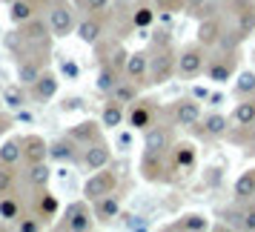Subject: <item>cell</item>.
<instances>
[{
	"instance_id": "obj_1",
	"label": "cell",
	"mask_w": 255,
	"mask_h": 232,
	"mask_svg": "<svg viewBox=\"0 0 255 232\" xmlns=\"http://www.w3.org/2000/svg\"><path fill=\"white\" fill-rule=\"evenodd\" d=\"M232 3V29L224 35L221 46L224 49H238L250 35H255V0H230Z\"/></svg>"
},
{
	"instance_id": "obj_2",
	"label": "cell",
	"mask_w": 255,
	"mask_h": 232,
	"mask_svg": "<svg viewBox=\"0 0 255 232\" xmlns=\"http://www.w3.org/2000/svg\"><path fill=\"white\" fill-rule=\"evenodd\" d=\"M178 75V52L172 46H152L149 52V78L146 86H161Z\"/></svg>"
},
{
	"instance_id": "obj_3",
	"label": "cell",
	"mask_w": 255,
	"mask_h": 232,
	"mask_svg": "<svg viewBox=\"0 0 255 232\" xmlns=\"http://www.w3.org/2000/svg\"><path fill=\"white\" fill-rule=\"evenodd\" d=\"M17 37H20V46L32 49V52H49L55 32H52V23L37 14V17H32L29 23L17 26Z\"/></svg>"
},
{
	"instance_id": "obj_4",
	"label": "cell",
	"mask_w": 255,
	"mask_h": 232,
	"mask_svg": "<svg viewBox=\"0 0 255 232\" xmlns=\"http://www.w3.org/2000/svg\"><path fill=\"white\" fill-rule=\"evenodd\" d=\"M49 23H52V32L55 37H66L78 29V20H75V6L69 0H49Z\"/></svg>"
},
{
	"instance_id": "obj_5",
	"label": "cell",
	"mask_w": 255,
	"mask_h": 232,
	"mask_svg": "<svg viewBox=\"0 0 255 232\" xmlns=\"http://www.w3.org/2000/svg\"><path fill=\"white\" fill-rule=\"evenodd\" d=\"M207 46L204 43H192V46H184L181 52H178V75L181 78H198L201 72L207 69Z\"/></svg>"
},
{
	"instance_id": "obj_6",
	"label": "cell",
	"mask_w": 255,
	"mask_h": 232,
	"mask_svg": "<svg viewBox=\"0 0 255 232\" xmlns=\"http://www.w3.org/2000/svg\"><path fill=\"white\" fill-rule=\"evenodd\" d=\"M115 186H118V172L109 169V166H104V169H98V172H92L86 178V184H83V198H86V201H98V198L115 192Z\"/></svg>"
},
{
	"instance_id": "obj_7",
	"label": "cell",
	"mask_w": 255,
	"mask_h": 232,
	"mask_svg": "<svg viewBox=\"0 0 255 232\" xmlns=\"http://www.w3.org/2000/svg\"><path fill=\"white\" fill-rule=\"evenodd\" d=\"M169 158V152H146L143 149V158H140V172L146 181L152 184H158V181H169V175L166 172H175L172 161H166Z\"/></svg>"
},
{
	"instance_id": "obj_8",
	"label": "cell",
	"mask_w": 255,
	"mask_h": 232,
	"mask_svg": "<svg viewBox=\"0 0 255 232\" xmlns=\"http://www.w3.org/2000/svg\"><path fill=\"white\" fill-rule=\"evenodd\" d=\"M95 212L89 215L86 209V201H78V204H69L66 212H63V221H60V230H69V232H89L95 227Z\"/></svg>"
},
{
	"instance_id": "obj_9",
	"label": "cell",
	"mask_w": 255,
	"mask_h": 232,
	"mask_svg": "<svg viewBox=\"0 0 255 232\" xmlns=\"http://www.w3.org/2000/svg\"><path fill=\"white\" fill-rule=\"evenodd\" d=\"M46 52H32V55H17V83L32 86V83L46 72Z\"/></svg>"
},
{
	"instance_id": "obj_10",
	"label": "cell",
	"mask_w": 255,
	"mask_h": 232,
	"mask_svg": "<svg viewBox=\"0 0 255 232\" xmlns=\"http://www.w3.org/2000/svg\"><path fill=\"white\" fill-rule=\"evenodd\" d=\"M235 66H238V55H235V49H227V55H218V58H212L207 63V78L212 83L224 86L227 81H232Z\"/></svg>"
},
{
	"instance_id": "obj_11",
	"label": "cell",
	"mask_w": 255,
	"mask_h": 232,
	"mask_svg": "<svg viewBox=\"0 0 255 232\" xmlns=\"http://www.w3.org/2000/svg\"><path fill=\"white\" fill-rule=\"evenodd\" d=\"M224 35H227V29H224V17H221V14H209V17H201L198 32H195V40L198 43H204L207 49H212V46H221Z\"/></svg>"
},
{
	"instance_id": "obj_12",
	"label": "cell",
	"mask_w": 255,
	"mask_h": 232,
	"mask_svg": "<svg viewBox=\"0 0 255 232\" xmlns=\"http://www.w3.org/2000/svg\"><path fill=\"white\" fill-rule=\"evenodd\" d=\"M172 117H175V126H186V129L198 126L201 117H204L198 98H181V101L172 106Z\"/></svg>"
},
{
	"instance_id": "obj_13",
	"label": "cell",
	"mask_w": 255,
	"mask_h": 232,
	"mask_svg": "<svg viewBox=\"0 0 255 232\" xmlns=\"http://www.w3.org/2000/svg\"><path fill=\"white\" fill-rule=\"evenodd\" d=\"M109 161H112V146H109L104 138L95 140V143H89V146H83L81 163L86 166V169H89V172H98V169L109 166Z\"/></svg>"
},
{
	"instance_id": "obj_14",
	"label": "cell",
	"mask_w": 255,
	"mask_h": 232,
	"mask_svg": "<svg viewBox=\"0 0 255 232\" xmlns=\"http://www.w3.org/2000/svg\"><path fill=\"white\" fill-rule=\"evenodd\" d=\"M124 78L135 81L138 86H146V78H149V52H129L127 69H124Z\"/></svg>"
},
{
	"instance_id": "obj_15",
	"label": "cell",
	"mask_w": 255,
	"mask_h": 232,
	"mask_svg": "<svg viewBox=\"0 0 255 232\" xmlns=\"http://www.w3.org/2000/svg\"><path fill=\"white\" fill-rule=\"evenodd\" d=\"M175 146L169 126H149L143 132V149L146 152H169Z\"/></svg>"
},
{
	"instance_id": "obj_16",
	"label": "cell",
	"mask_w": 255,
	"mask_h": 232,
	"mask_svg": "<svg viewBox=\"0 0 255 232\" xmlns=\"http://www.w3.org/2000/svg\"><path fill=\"white\" fill-rule=\"evenodd\" d=\"M129 126L132 129H138V132H146L149 126H155V109H152V101H135L132 104V109H129Z\"/></svg>"
},
{
	"instance_id": "obj_17",
	"label": "cell",
	"mask_w": 255,
	"mask_h": 232,
	"mask_svg": "<svg viewBox=\"0 0 255 232\" xmlns=\"http://www.w3.org/2000/svg\"><path fill=\"white\" fill-rule=\"evenodd\" d=\"M58 86H60L58 75H55V72H43V75L29 86V95L35 98L37 104H46V101H52V98L58 95Z\"/></svg>"
},
{
	"instance_id": "obj_18",
	"label": "cell",
	"mask_w": 255,
	"mask_h": 232,
	"mask_svg": "<svg viewBox=\"0 0 255 232\" xmlns=\"http://www.w3.org/2000/svg\"><path fill=\"white\" fill-rule=\"evenodd\" d=\"M92 204H95L92 212H95V218H98V224H112L115 218H121V198H118L115 192L98 198Z\"/></svg>"
},
{
	"instance_id": "obj_19",
	"label": "cell",
	"mask_w": 255,
	"mask_h": 232,
	"mask_svg": "<svg viewBox=\"0 0 255 232\" xmlns=\"http://www.w3.org/2000/svg\"><path fill=\"white\" fill-rule=\"evenodd\" d=\"M78 146L81 143H75L69 135L66 138H58L55 143H49V158L52 161H60V163H75L83 158V155H78Z\"/></svg>"
},
{
	"instance_id": "obj_20",
	"label": "cell",
	"mask_w": 255,
	"mask_h": 232,
	"mask_svg": "<svg viewBox=\"0 0 255 232\" xmlns=\"http://www.w3.org/2000/svg\"><path fill=\"white\" fill-rule=\"evenodd\" d=\"M37 12H40V0H12L9 3V20L14 26L29 23L32 17H37Z\"/></svg>"
},
{
	"instance_id": "obj_21",
	"label": "cell",
	"mask_w": 255,
	"mask_h": 232,
	"mask_svg": "<svg viewBox=\"0 0 255 232\" xmlns=\"http://www.w3.org/2000/svg\"><path fill=\"white\" fill-rule=\"evenodd\" d=\"M101 126H104V123H98V120H81V123H75V126L69 129V138L75 140V143H81V146H89V143L104 138V135H101Z\"/></svg>"
},
{
	"instance_id": "obj_22",
	"label": "cell",
	"mask_w": 255,
	"mask_h": 232,
	"mask_svg": "<svg viewBox=\"0 0 255 232\" xmlns=\"http://www.w3.org/2000/svg\"><path fill=\"white\" fill-rule=\"evenodd\" d=\"M195 158H198V152H195V146H192L189 140L175 143L172 149H169V161H172L175 172H181V169H192V166H195Z\"/></svg>"
},
{
	"instance_id": "obj_23",
	"label": "cell",
	"mask_w": 255,
	"mask_h": 232,
	"mask_svg": "<svg viewBox=\"0 0 255 232\" xmlns=\"http://www.w3.org/2000/svg\"><path fill=\"white\" fill-rule=\"evenodd\" d=\"M230 120L232 117H227V115H221V112H209V115H204L201 117V132L204 135H209V138H224L227 132H230Z\"/></svg>"
},
{
	"instance_id": "obj_24",
	"label": "cell",
	"mask_w": 255,
	"mask_h": 232,
	"mask_svg": "<svg viewBox=\"0 0 255 232\" xmlns=\"http://www.w3.org/2000/svg\"><path fill=\"white\" fill-rule=\"evenodd\" d=\"M49 158V143L40 135H26L23 138V161L26 163H40Z\"/></svg>"
},
{
	"instance_id": "obj_25",
	"label": "cell",
	"mask_w": 255,
	"mask_h": 232,
	"mask_svg": "<svg viewBox=\"0 0 255 232\" xmlns=\"http://www.w3.org/2000/svg\"><path fill=\"white\" fill-rule=\"evenodd\" d=\"M75 35L81 37L83 43H98L101 35H104V23H101V14H89V17H83L78 29H75Z\"/></svg>"
},
{
	"instance_id": "obj_26",
	"label": "cell",
	"mask_w": 255,
	"mask_h": 232,
	"mask_svg": "<svg viewBox=\"0 0 255 232\" xmlns=\"http://www.w3.org/2000/svg\"><path fill=\"white\" fill-rule=\"evenodd\" d=\"M138 95H140L138 83L129 81V78H124V81H118V86L109 92V98H112V101H118V104H124V106H132L135 101H138Z\"/></svg>"
},
{
	"instance_id": "obj_27",
	"label": "cell",
	"mask_w": 255,
	"mask_h": 232,
	"mask_svg": "<svg viewBox=\"0 0 255 232\" xmlns=\"http://www.w3.org/2000/svg\"><path fill=\"white\" fill-rule=\"evenodd\" d=\"M26 181H29V186L32 189H46L49 181H52V169L46 166V161H40V163H29V169H26Z\"/></svg>"
},
{
	"instance_id": "obj_28",
	"label": "cell",
	"mask_w": 255,
	"mask_h": 232,
	"mask_svg": "<svg viewBox=\"0 0 255 232\" xmlns=\"http://www.w3.org/2000/svg\"><path fill=\"white\" fill-rule=\"evenodd\" d=\"M58 209H60V204H58V198L52 195L49 189H40V195L35 198V218H55L58 215Z\"/></svg>"
},
{
	"instance_id": "obj_29",
	"label": "cell",
	"mask_w": 255,
	"mask_h": 232,
	"mask_svg": "<svg viewBox=\"0 0 255 232\" xmlns=\"http://www.w3.org/2000/svg\"><path fill=\"white\" fill-rule=\"evenodd\" d=\"M255 120V98H241V104H235L232 109V123L235 126H253Z\"/></svg>"
},
{
	"instance_id": "obj_30",
	"label": "cell",
	"mask_w": 255,
	"mask_h": 232,
	"mask_svg": "<svg viewBox=\"0 0 255 232\" xmlns=\"http://www.w3.org/2000/svg\"><path fill=\"white\" fill-rule=\"evenodd\" d=\"M232 195H235V201H250V198H255V169H247V172L238 175V181H235V186H232Z\"/></svg>"
},
{
	"instance_id": "obj_31",
	"label": "cell",
	"mask_w": 255,
	"mask_h": 232,
	"mask_svg": "<svg viewBox=\"0 0 255 232\" xmlns=\"http://www.w3.org/2000/svg\"><path fill=\"white\" fill-rule=\"evenodd\" d=\"M23 158V138H6L0 143V163H20Z\"/></svg>"
},
{
	"instance_id": "obj_32",
	"label": "cell",
	"mask_w": 255,
	"mask_h": 232,
	"mask_svg": "<svg viewBox=\"0 0 255 232\" xmlns=\"http://www.w3.org/2000/svg\"><path fill=\"white\" fill-rule=\"evenodd\" d=\"M169 230H189V232H204L209 230V218H204L201 212H186L181 215V221H175Z\"/></svg>"
},
{
	"instance_id": "obj_33",
	"label": "cell",
	"mask_w": 255,
	"mask_h": 232,
	"mask_svg": "<svg viewBox=\"0 0 255 232\" xmlns=\"http://www.w3.org/2000/svg\"><path fill=\"white\" fill-rule=\"evenodd\" d=\"M124 104H118V101H112L109 98V104H104V112H101V123H104L106 129H115L124 123Z\"/></svg>"
},
{
	"instance_id": "obj_34",
	"label": "cell",
	"mask_w": 255,
	"mask_h": 232,
	"mask_svg": "<svg viewBox=\"0 0 255 232\" xmlns=\"http://www.w3.org/2000/svg\"><path fill=\"white\" fill-rule=\"evenodd\" d=\"M17 184V163H0V198L12 195Z\"/></svg>"
},
{
	"instance_id": "obj_35",
	"label": "cell",
	"mask_w": 255,
	"mask_h": 232,
	"mask_svg": "<svg viewBox=\"0 0 255 232\" xmlns=\"http://www.w3.org/2000/svg\"><path fill=\"white\" fill-rule=\"evenodd\" d=\"M118 81H121V72L112 69L109 63H104V66H101V72H98V92L109 95L118 86Z\"/></svg>"
},
{
	"instance_id": "obj_36",
	"label": "cell",
	"mask_w": 255,
	"mask_h": 232,
	"mask_svg": "<svg viewBox=\"0 0 255 232\" xmlns=\"http://www.w3.org/2000/svg\"><path fill=\"white\" fill-rule=\"evenodd\" d=\"M0 218H3V221H14V218H20V201H17L14 195L0 198Z\"/></svg>"
},
{
	"instance_id": "obj_37",
	"label": "cell",
	"mask_w": 255,
	"mask_h": 232,
	"mask_svg": "<svg viewBox=\"0 0 255 232\" xmlns=\"http://www.w3.org/2000/svg\"><path fill=\"white\" fill-rule=\"evenodd\" d=\"M3 104L9 106V109H23V104H26L23 83H17V86H9V89H6V92H3Z\"/></svg>"
},
{
	"instance_id": "obj_38",
	"label": "cell",
	"mask_w": 255,
	"mask_h": 232,
	"mask_svg": "<svg viewBox=\"0 0 255 232\" xmlns=\"http://www.w3.org/2000/svg\"><path fill=\"white\" fill-rule=\"evenodd\" d=\"M152 20H155V9L152 6H138L132 12V26L135 29H146V26H152Z\"/></svg>"
},
{
	"instance_id": "obj_39",
	"label": "cell",
	"mask_w": 255,
	"mask_h": 232,
	"mask_svg": "<svg viewBox=\"0 0 255 232\" xmlns=\"http://www.w3.org/2000/svg\"><path fill=\"white\" fill-rule=\"evenodd\" d=\"M235 92L241 95V98L255 95V72H241V75H238V81H235Z\"/></svg>"
},
{
	"instance_id": "obj_40",
	"label": "cell",
	"mask_w": 255,
	"mask_h": 232,
	"mask_svg": "<svg viewBox=\"0 0 255 232\" xmlns=\"http://www.w3.org/2000/svg\"><path fill=\"white\" fill-rule=\"evenodd\" d=\"M127 60H129V52L121 46V43H115V46H112V60H109V66L124 75V69H127Z\"/></svg>"
},
{
	"instance_id": "obj_41",
	"label": "cell",
	"mask_w": 255,
	"mask_h": 232,
	"mask_svg": "<svg viewBox=\"0 0 255 232\" xmlns=\"http://www.w3.org/2000/svg\"><path fill=\"white\" fill-rule=\"evenodd\" d=\"M109 3L112 0H78V6H81L86 14H104L109 9Z\"/></svg>"
},
{
	"instance_id": "obj_42",
	"label": "cell",
	"mask_w": 255,
	"mask_h": 232,
	"mask_svg": "<svg viewBox=\"0 0 255 232\" xmlns=\"http://www.w3.org/2000/svg\"><path fill=\"white\" fill-rule=\"evenodd\" d=\"M241 230L255 232V201L250 204V207H244V209H241Z\"/></svg>"
},
{
	"instance_id": "obj_43",
	"label": "cell",
	"mask_w": 255,
	"mask_h": 232,
	"mask_svg": "<svg viewBox=\"0 0 255 232\" xmlns=\"http://www.w3.org/2000/svg\"><path fill=\"white\" fill-rule=\"evenodd\" d=\"M121 218H124V227L127 230H146L149 227V221L143 218V215H124L121 212Z\"/></svg>"
},
{
	"instance_id": "obj_44",
	"label": "cell",
	"mask_w": 255,
	"mask_h": 232,
	"mask_svg": "<svg viewBox=\"0 0 255 232\" xmlns=\"http://www.w3.org/2000/svg\"><path fill=\"white\" fill-rule=\"evenodd\" d=\"M152 46H172V37L166 29H158L155 35H152Z\"/></svg>"
},
{
	"instance_id": "obj_45",
	"label": "cell",
	"mask_w": 255,
	"mask_h": 232,
	"mask_svg": "<svg viewBox=\"0 0 255 232\" xmlns=\"http://www.w3.org/2000/svg\"><path fill=\"white\" fill-rule=\"evenodd\" d=\"M60 72H63L69 81H75V78L81 75V69H78V63H75V60H63V63H60Z\"/></svg>"
},
{
	"instance_id": "obj_46",
	"label": "cell",
	"mask_w": 255,
	"mask_h": 232,
	"mask_svg": "<svg viewBox=\"0 0 255 232\" xmlns=\"http://www.w3.org/2000/svg\"><path fill=\"white\" fill-rule=\"evenodd\" d=\"M17 230H20V232H40V230H43V224H40V218H37V221L26 218V221L17 224Z\"/></svg>"
},
{
	"instance_id": "obj_47",
	"label": "cell",
	"mask_w": 255,
	"mask_h": 232,
	"mask_svg": "<svg viewBox=\"0 0 255 232\" xmlns=\"http://www.w3.org/2000/svg\"><path fill=\"white\" fill-rule=\"evenodd\" d=\"M204 3H207V0H184V9H189V14H195Z\"/></svg>"
},
{
	"instance_id": "obj_48",
	"label": "cell",
	"mask_w": 255,
	"mask_h": 232,
	"mask_svg": "<svg viewBox=\"0 0 255 232\" xmlns=\"http://www.w3.org/2000/svg\"><path fill=\"white\" fill-rule=\"evenodd\" d=\"M118 146H121V149H129V146H132V135H129V132H121V135H118Z\"/></svg>"
},
{
	"instance_id": "obj_49",
	"label": "cell",
	"mask_w": 255,
	"mask_h": 232,
	"mask_svg": "<svg viewBox=\"0 0 255 232\" xmlns=\"http://www.w3.org/2000/svg\"><path fill=\"white\" fill-rule=\"evenodd\" d=\"M192 98H198V101H207L209 89H207V86H192Z\"/></svg>"
},
{
	"instance_id": "obj_50",
	"label": "cell",
	"mask_w": 255,
	"mask_h": 232,
	"mask_svg": "<svg viewBox=\"0 0 255 232\" xmlns=\"http://www.w3.org/2000/svg\"><path fill=\"white\" fill-rule=\"evenodd\" d=\"M81 106V101L78 98H72V101H63V112H72V109H78Z\"/></svg>"
},
{
	"instance_id": "obj_51",
	"label": "cell",
	"mask_w": 255,
	"mask_h": 232,
	"mask_svg": "<svg viewBox=\"0 0 255 232\" xmlns=\"http://www.w3.org/2000/svg\"><path fill=\"white\" fill-rule=\"evenodd\" d=\"M209 104H212V106H221V104H224V95H221V92L209 95Z\"/></svg>"
},
{
	"instance_id": "obj_52",
	"label": "cell",
	"mask_w": 255,
	"mask_h": 232,
	"mask_svg": "<svg viewBox=\"0 0 255 232\" xmlns=\"http://www.w3.org/2000/svg\"><path fill=\"white\" fill-rule=\"evenodd\" d=\"M17 120H23V123H32V115L23 112V109H17Z\"/></svg>"
},
{
	"instance_id": "obj_53",
	"label": "cell",
	"mask_w": 255,
	"mask_h": 232,
	"mask_svg": "<svg viewBox=\"0 0 255 232\" xmlns=\"http://www.w3.org/2000/svg\"><path fill=\"white\" fill-rule=\"evenodd\" d=\"M250 129H253V138H255V120H253V126H250Z\"/></svg>"
},
{
	"instance_id": "obj_54",
	"label": "cell",
	"mask_w": 255,
	"mask_h": 232,
	"mask_svg": "<svg viewBox=\"0 0 255 232\" xmlns=\"http://www.w3.org/2000/svg\"><path fill=\"white\" fill-rule=\"evenodd\" d=\"M6 3H12V0H6Z\"/></svg>"
},
{
	"instance_id": "obj_55",
	"label": "cell",
	"mask_w": 255,
	"mask_h": 232,
	"mask_svg": "<svg viewBox=\"0 0 255 232\" xmlns=\"http://www.w3.org/2000/svg\"><path fill=\"white\" fill-rule=\"evenodd\" d=\"M227 3H230V0H227Z\"/></svg>"
}]
</instances>
